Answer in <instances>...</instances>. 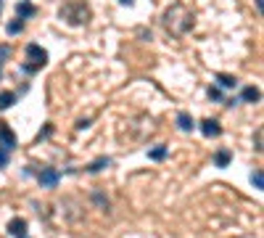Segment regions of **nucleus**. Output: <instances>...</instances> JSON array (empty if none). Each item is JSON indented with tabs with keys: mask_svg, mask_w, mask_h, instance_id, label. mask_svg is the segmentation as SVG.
<instances>
[{
	"mask_svg": "<svg viewBox=\"0 0 264 238\" xmlns=\"http://www.w3.org/2000/svg\"><path fill=\"white\" fill-rule=\"evenodd\" d=\"M164 27L172 32V35H185L188 29H193V14L185 8L183 3H175L164 11Z\"/></svg>",
	"mask_w": 264,
	"mask_h": 238,
	"instance_id": "nucleus-1",
	"label": "nucleus"
},
{
	"mask_svg": "<svg viewBox=\"0 0 264 238\" xmlns=\"http://www.w3.org/2000/svg\"><path fill=\"white\" fill-rule=\"evenodd\" d=\"M61 19L66 24H72V27H80V24H87L90 22V5L85 0H66V3L61 5Z\"/></svg>",
	"mask_w": 264,
	"mask_h": 238,
	"instance_id": "nucleus-2",
	"label": "nucleus"
},
{
	"mask_svg": "<svg viewBox=\"0 0 264 238\" xmlns=\"http://www.w3.org/2000/svg\"><path fill=\"white\" fill-rule=\"evenodd\" d=\"M24 53H27V61H29V64H24V72H35V69H40V66L48 64V53H45L37 43H29Z\"/></svg>",
	"mask_w": 264,
	"mask_h": 238,
	"instance_id": "nucleus-3",
	"label": "nucleus"
},
{
	"mask_svg": "<svg viewBox=\"0 0 264 238\" xmlns=\"http://www.w3.org/2000/svg\"><path fill=\"white\" fill-rule=\"evenodd\" d=\"M37 180H40L42 188H56V185L61 183V172L56 170V167H45L40 175H37Z\"/></svg>",
	"mask_w": 264,
	"mask_h": 238,
	"instance_id": "nucleus-4",
	"label": "nucleus"
},
{
	"mask_svg": "<svg viewBox=\"0 0 264 238\" xmlns=\"http://www.w3.org/2000/svg\"><path fill=\"white\" fill-rule=\"evenodd\" d=\"M0 146H3V151H14L16 149V135L5 122H0Z\"/></svg>",
	"mask_w": 264,
	"mask_h": 238,
	"instance_id": "nucleus-5",
	"label": "nucleus"
},
{
	"mask_svg": "<svg viewBox=\"0 0 264 238\" xmlns=\"http://www.w3.org/2000/svg\"><path fill=\"white\" fill-rule=\"evenodd\" d=\"M5 230H8L14 238H24V236H27V220H21V217H11L8 225H5Z\"/></svg>",
	"mask_w": 264,
	"mask_h": 238,
	"instance_id": "nucleus-6",
	"label": "nucleus"
},
{
	"mask_svg": "<svg viewBox=\"0 0 264 238\" xmlns=\"http://www.w3.org/2000/svg\"><path fill=\"white\" fill-rule=\"evenodd\" d=\"M201 132L206 135V138H220L222 127H220V122H217V119H203L201 122Z\"/></svg>",
	"mask_w": 264,
	"mask_h": 238,
	"instance_id": "nucleus-7",
	"label": "nucleus"
},
{
	"mask_svg": "<svg viewBox=\"0 0 264 238\" xmlns=\"http://www.w3.org/2000/svg\"><path fill=\"white\" fill-rule=\"evenodd\" d=\"M177 127H180L183 132H190L193 127H196V119H193L188 111H180V114H177Z\"/></svg>",
	"mask_w": 264,
	"mask_h": 238,
	"instance_id": "nucleus-8",
	"label": "nucleus"
},
{
	"mask_svg": "<svg viewBox=\"0 0 264 238\" xmlns=\"http://www.w3.org/2000/svg\"><path fill=\"white\" fill-rule=\"evenodd\" d=\"M16 14H19V19H29V16L37 14V8L29 3V0H21V3L16 5Z\"/></svg>",
	"mask_w": 264,
	"mask_h": 238,
	"instance_id": "nucleus-9",
	"label": "nucleus"
},
{
	"mask_svg": "<svg viewBox=\"0 0 264 238\" xmlns=\"http://www.w3.org/2000/svg\"><path fill=\"white\" fill-rule=\"evenodd\" d=\"M241 98L246 101V104H256V101L262 98V93H259V87H243Z\"/></svg>",
	"mask_w": 264,
	"mask_h": 238,
	"instance_id": "nucleus-10",
	"label": "nucleus"
},
{
	"mask_svg": "<svg viewBox=\"0 0 264 238\" xmlns=\"http://www.w3.org/2000/svg\"><path fill=\"white\" fill-rule=\"evenodd\" d=\"M14 104H16V93H8V90H3V93H0V111L11 108Z\"/></svg>",
	"mask_w": 264,
	"mask_h": 238,
	"instance_id": "nucleus-11",
	"label": "nucleus"
},
{
	"mask_svg": "<svg viewBox=\"0 0 264 238\" xmlns=\"http://www.w3.org/2000/svg\"><path fill=\"white\" fill-rule=\"evenodd\" d=\"M230 159H233V153H230L227 149H220V151H217V156H214V164L217 167H227Z\"/></svg>",
	"mask_w": 264,
	"mask_h": 238,
	"instance_id": "nucleus-12",
	"label": "nucleus"
},
{
	"mask_svg": "<svg viewBox=\"0 0 264 238\" xmlns=\"http://www.w3.org/2000/svg\"><path fill=\"white\" fill-rule=\"evenodd\" d=\"M217 82H220V87H227V90H233L238 85V80L230 74H217Z\"/></svg>",
	"mask_w": 264,
	"mask_h": 238,
	"instance_id": "nucleus-13",
	"label": "nucleus"
},
{
	"mask_svg": "<svg viewBox=\"0 0 264 238\" xmlns=\"http://www.w3.org/2000/svg\"><path fill=\"white\" fill-rule=\"evenodd\" d=\"M164 156H166V146H156V149L148 151V159H153V162H162Z\"/></svg>",
	"mask_w": 264,
	"mask_h": 238,
	"instance_id": "nucleus-14",
	"label": "nucleus"
},
{
	"mask_svg": "<svg viewBox=\"0 0 264 238\" xmlns=\"http://www.w3.org/2000/svg\"><path fill=\"white\" fill-rule=\"evenodd\" d=\"M108 164H111V159H106V156H101V159H95V162H93V164H90V167H87V172H101V170H103V167H108Z\"/></svg>",
	"mask_w": 264,
	"mask_h": 238,
	"instance_id": "nucleus-15",
	"label": "nucleus"
},
{
	"mask_svg": "<svg viewBox=\"0 0 264 238\" xmlns=\"http://www.w3.org/2000/svg\"><path fill=\"white\" fill-rule=\"evenodd\" d=\"M251 183H254V188H264V175H262V170H259V167H256V170L254 172H251Z\"/></svg>",
	"mask_w": 264,
	"mask_h": 238,
	"instance_id": "nucleus-16",
	"label": "nucleus"
},
{
	"mask_svg": "<svg viewBox=\"0 0 264 238\" xmlns=\"http://www.w3.org/2000/svg\"><path fill=\"white\" fill-rule=\"evenodd\" d=\"M21 29H24V22H21V19H14V22L8 24V35H19Z\"/></svg>",
	"mask_w": 264,
	"mask_h": 238,
	"instance_id": "nucleus-17",
	"label": "nucleus"
},
{
	"mask_svg": "<svg viewBox=\"0 0 264 238\" xmlns=\"http://www.w3.org/2000/svg\"><path fill=\"white\" fill-rule=\"evenodd\" d=\"M209 98H211V101H220V98H222V90H220V87H209Z\"/></svg>",
	"mask_w": 264,
	"mask_h": 238,
	"instance_id": "nucleus-18",
	"label": "nucleus"
},
{
	"mask_svg": "<svg viewBox=\"0 0 264 238\" xmlns=\"http://www.w3.org/2000/svg\"><path fill=\"white\" fill-rule=\"evenodd\" d=\"M3 167H8V151L0 149V170H3Z\"/></svg>",
	"mask_w": 264,
	"mask_h": 238,
	"instance_id": "nucleus-19",
	"label": "nucleus"
},
{
	"mask_svg": "<svg viewBox=\"0 0 264 238\" xmlns=\"http://www.w3.org/2000/svg\"><path fill=\"white\" fill-rule=\"evenodd\" d=\"M85 127H90V119H82V122H77V130H85Z\"/></svg>",
	"mask_w": 264,
	"mask_h": 238,
	"instance_id": "nucleus-20",
	"label": "nucleus"
},
{
	"mask_svg": "<svg viewBox=\"0 0 264 238\" xmlns=\"http://www.w3.org/2000/svg\"><path fill=\"white\" fill-rule=\"evenodd\" d=\"M119 3H124V5H130V3H132V0H119Z\"/></svg>",
	"mask_w": 264,
	"mask_h": 238,
	"instance_id": "nucleus-21",
	"label": "nucleus"
},
{
	"mask_svg": "<svg viewBox=\"0 0 264 238\" xmlns=\"http://www.w3.org/2000/svg\"><path fill=\"white\" fill-rule=\"evenodd\" d=\"M0 74H3V66H0Z\"/></svg>",
	"mask_w": 264,
	"mask_h": 238,
	"instance_id": "nucleus-22",
	"label": "nucleus"
},
{
	"mask_svg": "<svg viewBox=\"0 0 264 238\" xmlns=\"http://www.w3.org/2000/svg\"><path fill=\"white\" fill-rule=\"evenodd\" d=\"M0 5H3V0H0Z\"/></svg>",
	"mask_w": 264,
	"mask_h": 238,
	"instance_id": "nucleus-23",
	"label": "nucleus"
}]
</instances>
